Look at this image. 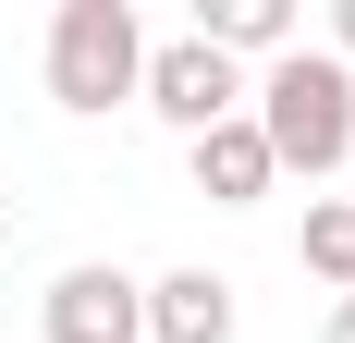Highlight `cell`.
<instances>
[{
	"mask_svg": "<svg viewBox=\"0 0 355 343\" xmlns=\"http://www.w3.org/2000/svg\"><path fill=\"white\" fill-rule=\"evenodd\" d=\"M245 123H257V147H270V172H306V184H319V172L355 160V74L294 37L282 62L245 74Z\"/></svg>",
	"mask_w": 355,
	"mask_h": 343,
	"instance_id": "obj_1",
	"label": "cell"
},
{
	"mask_svg": "<svg viewBox=\"0 0 355 343\" xmlns=\"http://www.w3.org/2000/svg\"><path fill=\"white\" fill-rule=\"evenodd\" d=\"M135 74H147L135 0H62V12H49V99H62L73 123L123 110V99H135Z\"/></svg>",
	"mask_w": 355,
	"mask_h": 343,
	"instance_id": "obj_2",
	"label": "cell"
},
{
	"mask_svg": "<svg viewBox=\"0 0 355 343\" xmlns=\"http://www.w3.org/2000/svg\"><path fill=\"white\" fill-rule=\"evenodd\" d=\"M135 99L159 110V123H172L184 147H196L209 123H233V110H245V74L220 62L209 37H159V49H147V74H135Z\"/></svg>",
	"mask_w": 355,
	"mask_h": 343,
	"instance_id": "obj_3",
	"label": "cell"
},
{
	"mask_svg": "<svg viewBox=\"0 0 355 343\" xmlns=\"http://www.w3.org/2000/svg\"><path fill=\"white\" fill-rule=\"evenodd\" d=\"M37 331L49 343H147V282L110 270V258H86V270H62L37 294Z\"/></svg>",
	"mask_w": 355,
	"mask_h": 343,
	"instance_id": "obj_4",
	"label": "cell"
},
{
	"mask_svg": "<svg viewBox=\"0 0 355 343\" xmlns=\"http://www.w3.org/2000/svg\"><path fill=\"white\" fill-rule=\"evenodd\" d=\"M184 160H196V196H209V208H257L270 184H282V172H270V147H257V123H245V110H233V123H209V135L184 147Z\"/></svg>",
	"mask_w": 355,
	"mask_h": 343,
	"instance_id": "obj_5",
	"label": "cell"
},
{
	"mask_svg": "<svg viewBox=\"0 0 355 343\" xmlns=\"http://www.w3.org/2000/svg\"><path fill=\"white\" fill-rule=\"evenodd\" d=\"M147 343H233V282L220 270H159L147 282Z\"/></svg>",
	"mask_w": 355,
	"mask_h": 343,
	"instance_id": "obj_6",
	"label": "cell"
},
{
	"mask_svg": "<svg viewBox=\"0 0 355 343\" xmlns=\"http://www.w3.org/2000/svg\"><path fill=\"white\" fill-rule=\"evenodd\" d=\"M184 37H209L233 74H245V62H282V49H294V0H196Z\"/></svg>",
	"mask_w": 355,
	"mask_h": 343,
	"instance_id": "obj_7",
	"label": "cell"
},
{
	"mask_svg": "<svg viewBox=\"0 0 355 343\" xmlns=\"http://www.w3.org/2000/svg\"><path fill=\"white\" fill-rule=\"evenodd\" d=\"M306 270H319L331 294H355V196H319V208H306Z\"/></svg>",
	"mask_w": 355,
	"mask_h": 343,
	"instance_id": "obj_8",
	"label": "cell"
},
{
	"mask_svg": "<svg viewBox=\"0 0 355 343\" xmlns=\"http://www.w3.org/2000/svg\"><path fill=\"white\" fill-rule=\"evenodd\" d=\"M331 62L355 74V0H331Z\"/></svg>",
	"mask_w": 355,
	"mask_h": 343,
	"instance_id": "obj_9",
	"label": "cell"
},
{
	"mask_svg": "<svg viewBox=\"0 0 355 343\" xmlns=\"http://www.w3.org/2000/svg\"><path fill=\"white\" fill-rule=\"evenodd\" d=\"M319 343H355V294H331V319H319Z\"/></svg>",
	"mask_w": 355,
	"mask_h": 343,
	"instance_id": "obj_10",
	"label": "cell"
}]
</instances>
